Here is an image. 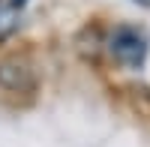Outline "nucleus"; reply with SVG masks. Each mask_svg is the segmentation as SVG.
<instances>
[{
  "instance_id": "1",
  "label": "nucleus",
  "mask_w": 150,
  "mask_h": 147,
  "mask_svg": "<svg viewBox=\"0 0 150 147\" xmlns=\"http://www.w3.org/2000/svg\"><path fill=\"white\" fill-rule=\"evenodd\" d=\"M111 54L126 66H141L147 54V36L135 27H117L111 33Z\"/></svg>"
},
{
  "instance_id": "2",
  "label": "nucleus",
  "mask_w": 150,
  "mask_h": 147,
  "mask_svg": "<svg viewBox=\"0 0 150 147\" xmlns=\"http://www.w3.org/2000/svg\"><path fill=\"white\" fill-rule=\"evenodd\" d=\"M33 84V75L27 63H21V60H3L0 63V87L6 90H27Z\"/></svg>"
},
{
  "instance_id": "3",
  "label": "nucleus",
  "mask_w": 150,
  "mask_h": 147,
  "mask_svg": "<svg viewBox=\"0 0 150 147\" xmlns=\"http://www.w3.org/2000/svg\"><path fill=\"white\" fill-rule=\"evenodd\" d=\"M12 27H15V12H12V9H3V12H0V36H6Z\"/></svg>"
},
{
  "instance_id": "4",
  "label": "nucleus",
  "mask_w": 150,
  "mask_h": 147,
  "mask_svg": "<svg viewBox=\"0 0 150 147\" xmlns=\"http://www.w3.org/2000/svg\"><path fill=\"white\" fill-rule=\"evenodd\" d=\"M138 3H144V0H138Z\"/></svg>"
}]
</instances>
